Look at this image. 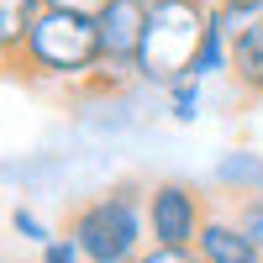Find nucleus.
<instances>
[{"instance_id": "2eb2a0df", "label": "nucleus", "mask_w": 263, "mask_h": 263, "mask_svg": "<svg viewBox=\"0 0 263 263\" xmlns=\"http://www.w3.org/2000/svg\"><path fill=\"white\" fill-rule=\"evenodd\" d=\"M237 221H242L248 237L263 248V195H242V205H237Z\"/></svg>"}, {"instance_id": "7ed1b4c3", "label": "nucleus", "mask_w": 263, "mask_h": 263, "mask_svg": "<svg viewBox=\"0 0 263 263\" xmlns=\"http://www.w3.org/2000/svg\"><path fill=\"white\" fill-rule=\"evenodd\" d=\"M205 27H211V0H153L132 79L147 84V90H168L179 74H195V53H200Z\"/></svg>"}, {"instance_id": "9d476101", "label": "nucleus", "mask_w": 263, "mask_h": 263, "mask_svg": "<svg viewBox=\"0 0 263 263\" xmlns=\"http://www.w3.org/2000/svg\"><path fill=\"white\" fill-rule=\"evenodd\" d=\"M163 95H168V121H179V126H190L205 111V79L200 74H179Z\"/></svg>"}, {"instance_id": "0eeeda50", "label": "nucleus", "mask_w": 263, "mask_h": 263, "mask_svg": "<svg viewBox=\"0 0 263 263\" xmlns=\"http://www.w3.org/2000/svg\"><path fill=\"white\" fill-rule=\"evenodd\" d=\"M232 84L242 95L263 100V21H253L248 32L232 37Z\"/></svg>"}, {"instance_id": "20e7f679", "label": "nucleus", "mask_w": 263, "mask_h": 263, "mask_svg": "<svg viewBox=\"0 0 263 263\" xmlns=\"http://www.w3.org/2000/svg\"><path fill=\"white\" fill-rule=\"evenodd\" d=\"M205 195L184 179H158L147 184V237L163 248H195L205 227Z\"/></svg>"}, {"instance_id": "1a4fd4ad", "label": "nucleus", "mask_w": 263, "mask_h": 263, "mask_svg": "<svg viewBox=\"0 0 263 263\" xmlns=\"http://www.w3.org/2000/svg\"><path fill=\"white\" fill-rule=\"evenodd\" d=\"M42 11H48V0H0V53H6V58L27 42L32 21Z\"/></svg>"}, {"instance_id": "4468645a", "label": "nucleus", "mask_w": 263, "mask_h": 263, "mask_svg": "<svg viewBox=\"0 0 263 263\" xmlns=\"http://www.w3.org/2000/svg\"><path fill=\"white\" fill-rule=\"evenodd\" d=\"M137 263H211L200 248H163V242H147Z\"/></svg>"}, {"instance_id": "dca6fc26", "label": "nucleus", "mask_w": 263, "mask_h": 263, "mask_svg": "<svg viewBox=\"0 0 263 263\" xmlns=\"http://www.w3.org/2000/svg\"><path fill=\"white\" fill-rule=\"evenodd\" d=\"M48 6H58V11H74V16H90V21H95L105 6H111V0H48Z\"/></svg>"}, {"instance_id": "9b49d317", "label": "nucleus", "mask_w": 263, "mask_h": 263, "mask_svg": "<svg viewBox=\"0 0 263 263\" xmlns=\"http://www.w3.org/2000/svg\"><path fill=\"white\" fill-rule=\"evenodd\" d=\"M195 74L200 79H216V74H232V37L216 27H205V37H200V53H195Z\"/></svg>"}, {"instance_id": "f257e3e1", "label": "nucleus", "mask_w": 263, "mask_h": 263, "mask_svg": "<svg viewBox=\"0 0 263 263\" xmlns=\"http://www.w3.org/2000/svg\"><path fill=\"white\" fill-rule=\"evenodd\" d=\"M11 79H27V84H53V90H90V79L100 69V32L90 16H74V11H58L48 6L27 42L6 58Z\"/></svg>"}, {"instance_id": "f03ea898", "label": "nucleus", "mask_w": 263, "mask_h": 263, "mask_svg": "<svg viewBox=\"0 0 263 263\" xmlns=\"http://www.w3.org/2000/svg\"><path fill=\"white\" fill-rule=\"evenodd\" d=\"M84 248V263H137L147 237V190L137 184H111L79 200L69 211V227H63Z\"/></svg>"}, {"instance_id": "f3484780", "label": "nucleus", "mask_w": 263, "mask_h": 263, "mask_svg": "<svg viewBox=\"0 0 263 263\" xmlns=\"http://www.w3.org/2000/svg\"><path fill=\"white\" fill-rule=\"evenodd\" d=\"M147 6H153V0H147Z\"/></svg>"}, {"instance_id": "ddd939ff", "label": "nucleus", "mask_w": 263, "mask_h": 263, "mask_svg": "<svg viewBox=\"0 0 263 263\" xmlns=\"http://www.w3.org/2000/svg\"><path fill=\"white\" fill-rule=\"evenodd\" d=\"M11 232L21 237V242H32V248H42V242H53V232H48V221H42L37 211H27V205H16V211H11Z\"/></svg>"}, {"instance_id": "f8f14e48", "label": "nucleus", "mask_w": 263, "mask_h": 263, "mask_svg": "<svg viewBox=\"0 0 263 263\" xmlns=\"http://www.w3.org/2000/svg\"><path fill=\"white\" fill-rule=\"evenodd\" d=\"M211 21L227 37H237V32H248L253 21H263V0H211Z\"/></svg>"}, {"instance_id": "39448f33", "label": "nucleus", "mask_w": 263, "mask_h": 263, "mask_svg": "<svg viewBox=\"0 0 263 263\" xmlns=\"http://www.w3.org/2000/svg\"><path fill=\"white\" fill-rule=\"evenodd\" d=\"M95 32H100V63L132 79V63H137L147 32V0H111L95 16Z\"/></svg>"}, {"instance_id": "423d86ee", "label": "nucleus", "mask_w": 263, "mask_h": 263, "mask_svg": "<svg viewBox=\"0 0 263 263\" xmlns=\"http://www.w3.org/2000/svg\"><path fill=\"white\" fill-rule=\"evenodd\" d=\"M195 248H200L211 263H263V248L248 237V227L237 221V216H205Z\"/></svg>"}, {"instance_id": "6e6552de", "label": "nucleus", "mask_w": 263, "mask_h": 263, "mask_svg": "<svg viewBox=\"0 0 263 263\" xmlns=\"http://www.w3.org/2000/svg\"><path fill=\"white\" fill-rule=\"evenodd\" d=\"M216 184H221L227 195H263V153L253 147H232L216 158Z\"/></svg>"}]
</instances>
